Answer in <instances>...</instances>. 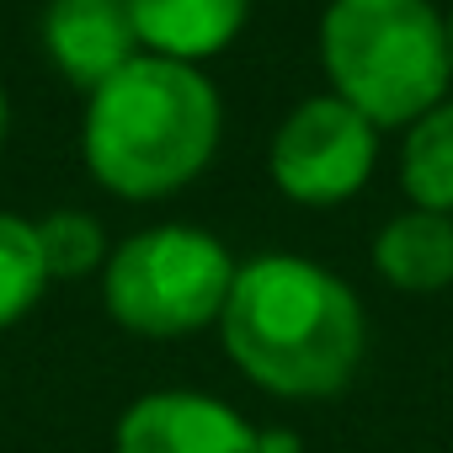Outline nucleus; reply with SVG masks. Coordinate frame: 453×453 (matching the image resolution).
<instances>
[{
	"instance_id": "13",
	"label": "nucleus",
	"mask_w": 453,
	"mask_h": 453,
	"mask_svg": "<svg viewBox=\"0 0 453 453\" xmlns=\"http://www.w3.org/2000/svg\"><path fill=\"white\" fill-rule=\"evenodd\" d=\"M0 139H6V96H0Z\"/></svg>"
},
{
	"instance_id": "11",
	"label": "nucleus",
	"mask_w": 453,
	"mask_h": 453,
	"mask_svg": "<svg viewBox=\"0 0 453 453\" xmlns=\"http://www.w3.org/2000/svg\"><path fill=\"white\" fill-rule=\"evenodd\" d=\"M49 267L38 251V224L0 213V331L17 326L38 299H43Z\"/></svg>"
},
{
	"instance_id": "3",
	"label": "nucleus",
	"mask_w": 453,
	"mask_h": 453,
	"mask_svg": "<svg viewBox=\"0 0 453 453\" xmlns=\"http://www.w3.org/2000/svg\"><path fill=\"white\" fill-rule=\"evenodd\" d=\"M320 49L342 102L384 128L426 118L453 75L448 27L426 0H331Z\"/></svg>"
},
{
	"instance_id": "8",
	"label": "nucleus",
	"mask_w": 453,
	"mask_h": 453,
	"mask_svg": "<svg viewBox=\"0 0 453 453\" xmlns=\"http://www.w3.org/2000/svg\"><path fill=\"white\" fill-rule=\"evenodd\" d=\"M246 6L251 0H134V27L160 59H203L241 33Z\"/></svg>"
},
{
	"instance_id": "1",
	"label": "nucleus",
	"mask_w": 453,
	"mask_h": 453,
	"mask_svg": "<svg viewBox=\"0 0 453 453\" xmlns=\"http://www.w3.org/2000/svg\"><path fill=\"white\" fill-rule=\"evenodd\" d=\"M219 331L230 363L283 400L342 395L368 342L352 288L304 257L246 262L224 299Z\"/></svg>"
},
{
	"instance_id": "10",
	"label": "nucleus",
	"mask_w": 453,
	"mask_h": 453,
	"mask_svg": "<svg viewBox=\"0 0 453 453\" xmlns=\"http://www.w3.org/2000/svg\"><path fill=\"white\" fill-rule=\"evenodd\" d=\"M400 181L421 208L453 213V107H432L426 118H416L405 139Z\"/></svg>"
},
{
	"instance_id": "14",
	"label": "nucleus",
	"mask_w": 453,
	"mask_h": 453,
	"mask_svg": "<svg viewBox=\"0 0 453 453\" xmlns=\"http://www.w3.org/2000/svg\"><path fill=\"white\" fill-rule=\"evenodd\" d=\"M448 65H453V27H448Z\"/></svg>"
},
{
	"instance_id": "9",
	"label": "nucleus",
	"mask_w": 453,
	"mask_h": 453,
	"mask_svg": "<svg viewBox=\"0 0 453 453\" xmlns=\"http://www.w3.org/2000/svg\"><path fill=\"white\" fill-rule=\"evenodd\" d=\"M379 273L405 288V294H437L453 283V219L416 208L384 224V235L373 246Z\"/></svg>"
},
{
	"instance_id": "6",
	"label": "nucleus",
	"mask_w": 453,
	"mask_h": 453,
	"mask_svg": "<svg viewBox=\"0 0 453 453\" xmlns=\"http://www.w3.org/2000/svg\"><path fill=\"white\" fill-rule=\"evenodd\" d=\"M112 453H299V442L257 432L224 400L160 389L123 411Z\"/></svg>"
},
{
	"instance_id": "4",
	"label": "nucleus",
	"mask_w": 453,
	"mask_h": 453,
	"mask_svg": "<svg viewBox=\"0 0 453 453\" xmlns=\"http://www.w3.org/2000/svg\"><path fill=\"white\" fill-rule=\"evenodd\" d=\"M235 262L213 235L165 224L123 241L107 262V315L134 336H187L224 315Z\"/></svg>"
},
{
	"instance_id": "7",
	"label": "nucleus",
	"mask_w": 453,
	"mask_h": 453,
	"mask_svg": "<svg viewBox=\"0 0 453 453\" xmlns=\"http://www.w3.org/2000/svg\"><path fill=\"white\" fill-rule=\"evenodd\" d=\"M54 65L75 86H107L123 65H134L139 27H134V0H54L43 22Z\"/></svg>"
},
{
	"instance_id": "5",
	"label": "nucleus",
	"mask_w": 453,
	"mask_h": 453,
	"mask_svg": "<svg viewBox=\"0 0 453 453\" xmlns=\"http://www.w3.org/2000/svg\"><path fill=\"white\" fill-rule=\"evenodd\" d=\"M373 171V123L342 96L304 102L273 139V176L299 203H342Z\"/></svg>"
},
{
	"instance_id": "2",
	"label": "nucleus",
	"mask_w": 453,
	"mask_h": 453,
	"mask_svg": "<svg viewBox=\"0 0 453 453\" xmlns=\"http://www.w3.org/2000/svg\"><path fill=\"white\" fill-rule=\"evenodd\" d=\"M219 144V96L181 59H134L91 96L86 160L123 197L187 187Z\"/></svg>"
},
{
	"instance_id": "12",
	"label": "nucleus",
	"mask_w": 453,
	"mask_h": 453,
	"mask_svg": "<svg viewBox=\"0 0 453 453\" xmlns=\"http://www.w3.org/2000/svg\"><path fill=\"white\" fill-rule=\"evenodd\" d=\"M38 251H43V267L49 278H86L102 267L107 257V235L91 213H75V208H59L38 224Z\"/></svg>"
}]
</instances>
